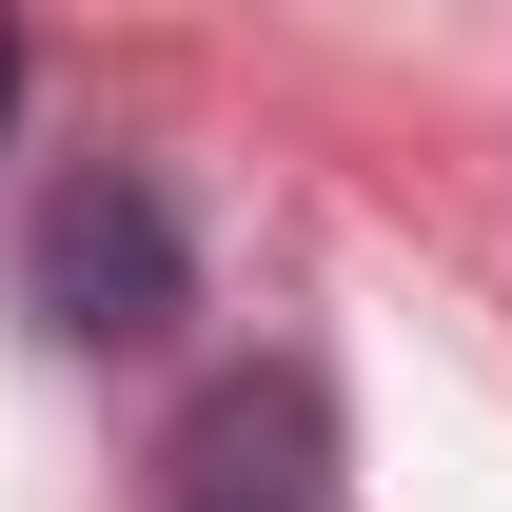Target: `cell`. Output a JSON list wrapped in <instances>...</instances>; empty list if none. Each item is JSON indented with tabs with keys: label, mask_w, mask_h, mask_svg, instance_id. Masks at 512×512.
Here are the masks:
<instances>
[{
	"label": "cell",
	"mask_w": 512,
	"mask_h": 512,
	"mask_svg": "<svg viewBox=\"0 0 512 512\" xmlns=\"http://www.w3.org/2000/svg\"><path fill=\"white\" fill-rule=\"evenodd\" d=\"M178 197L158 178H79L60 217H40V335H79V355H158L178 335Z\"/></svg>",
	"instance_id": "cell-1"
},
{
	"label": "cell",
	"mask_w": 512,
	"mask_h": 512,
	"mask_svg": "<svg viewBox=\"0 0 512 512\" xmlns=\"http://www.w3.org/2000/svg\"><path fill=\"white\" fill-rule=\"evenodd\" d=\"M0 119H20V0H0Z\"/></svg>",
	"instance_id": "cell-2"
},
{
	"label": "cell",
	"mask_w": 512,
	"mask_h": 512,
	"mask_svg": "<svg viewBox=\"0 0 512 512\" xmlns=\"http://www.w3.org/2000/svg\"><path fill=\"white\" fill-rule=\"evenodd\" d=\"M276 512H296V493H276Z\"/></svg>",
	"instance_id": "cell-3"
}]
</instances>
